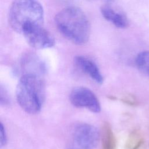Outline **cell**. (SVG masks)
Here are the masks:
<instances>
[{"label":"cell","mask_w":149,"mask_h":149,"mask_svg":"<svg viewBox=\"0 0 149 149\" xmlns=\"http://www.w3.org/2000/svg\"><path fill=\"white\" fill-rule=\"evenodd\" d=\"M59 31L74 44L82 45L87 42L90 25L87 17L79 8L69 6L60 10L55 17Z\"/></svg>","instance_id":"6da1fadb"},{"label":"cell","mask_w":149,"mask_h":149,"mask_svg":"<svg viewBox=\"0 0 149 149\" xmlns=\"http://www.w3.org/2000/svg\"><path fill=\"white\" fill-rule=\"evenodd\" d=\"M17 102L30 114L38 113L45 98L44 83L38 74L26 73L20 78L16 90Z\"/></svg>","instance_id":"7a4b0ae2"},{"label":"cell","mask_w":149,"mask_h":149,"mask_svg":"<svg viewBox=\"0 0 149 149\" xmlns=\"http://www.w3.org/2000/svg\"><path fill=\"white\" fill-rule=\"evenodd\" d=\"M44 9L37 0H13L9 11V23L16 32L22 33L29 24L44 22Z\"/></svg>","instance_id":"3957f363"},{"label":"cell","mask_w":149,"mask_h":149,"mask_svg":"<svg viewBox=\"0 0 149 149\" xmlns=\"http://www.w3.org/2000/svg\"><path fill=\"white\" fill-rule=\"evenodd\" d=\"M100 137L98 129L93 125L79 123L73 128L66 149H95Z\"/></svg>","instance_id":"277c9868"},{"label":"cell","mask_w":149,"mask_h":149,"mask_svg":"<svg viewBox=\"0 0 149 149\" xmlns=\"http://www.w3.org/2000/svg\"><path fill=\"white\" fill-rule=\"evenodd\" d=\"M28 44L33 48L40 49L51 48L55 44L52 34L43 24H32L25 26L22 32Z\"/></svg>","instance_id":"5b68a950"},{"label":"cell","mask_w":149,"mask_h":149,"mask_svg":"<svg viewBox=\"0 0 149 149\" xmlns=\"http://www.w3.org/2000/svg\"><path fill=\"white\" fill-rule=\"evenodd\" d=\"M70 101L77 108H86L92 112L98 113L101 111V104L95 94L90 89L84 87L73 88L69 95Z\"/></svg>","instance_id":"8992f818"},{"label":"cell","mask_w":149,"mask_h":149,"mask_svg":"<svg viewBox=\"0 0 149 149\" xmlns=\"http://www.w3.org/2000/svg\"><path fill=\"white\" fill-rule=\"evenodd\" d=\"M74 62L77 68L87 74L97 83L102 84L103 83V76L98 66L91 59L84 56L79 55L74 57Z\"/></svg>","instance_id":"52a82bcc"},{"label":"cell","mask_w":149,"mask_h":149,"mask_svg":"<svg viewBox=\"0 0 149 149\" xmlns=\"http://www.w3.org/2000/svg\"><path fill=\"white\" fill-rule=\"evenodd\" d=\"M100 10L105 19L111 23L115 27L124 29L128 26V19L123 13L115 10L108 5L102 6Z\"/></svg>","instance_id":"ba28073f"},{"label":"cell","mask_w":149,"mask_h":149,"mask_svg":"<svg viewBox=\"0 0 149 149\" xmlns=\"http://www.w3.org/2000/svg\"><path fill=\"white\" fill-rule=\"evenodd\" d=\"M22 68L25 70L23 74L32 73L40 74L45 70L44 62L36 55L28 54L25 55L21 60Z\"/></svg>","instance_id":"9c48e42d"},{"label":"cell","mask_w":149,"mask_h":149,"mask_svg":"<svg viewBox=\"0 0 149 149\" xmlns=\"http://www.w3.org/2000/svg\"><path fill=\"white\" fill-rule=\"evenodd\" d=\"M102 148L116 149V141L110 124L106 122L102 127Z\"/></svg>","instance_id":"30bf717a"},{"label":"cell","mask_w":149,"mask_h":149,"mask_svg":"<svg viewBox=\"0 0 149 149\" xmlns=\"http://www.w3.org/2000/svg\"><path fill=\"white\" fill-rule=\"evenodd\" d=\"M144 142L142 132L134 129L129 134L125 143V149H140Z\"/></svg>","instance_id":"8fae6325"},{"label":"cell","mask_w":149,"mask_h":149,"mask_svg":"<svg viewBox=\"0 0 149 149\" xmlns=\"http://www.w3.org/2000/svg\"><path fill=\"white\" fill-rule=\"evenodd\" d=\"M137 68L149 76V51H144L138 54L136 58Z\"/></svg>","instance_id":"7c38bea8"},{"label":"cell","mask_w":149,"mask_h":149,"mask_svg":"<svg viewBox=\"0 0 149 149\" xmlns=\"http://www.w3.org/2000/svg\"><path fill=\"white\" fill-rule=\"evenodd\" d=\"M121 101L131 106H136L139 104V101L136 98V97L130 94H126L123 95L121 98Z\"/></svg>","instance_id":"4fadbf2b"},{"label":"cell","mask_w":149,"mask_h":149,"mask_svg":"<svg viewBox=\"0 0 149 149\" xmlns=\"http://www.w3.org/2000/svg\"><path fill=\"white\" fill-rule=\"evenodd\" d=\"M7 143V136L6 133L5 131V129L4 128V126L2 124V123H1L0 125V144L1 146H5Z\"/></svg>","instance_id":"5bb4252c"},{"label":"cell","mask_w":149,"mask_h":149,"mask_svg":"<svg viewBox=\"0 0 149 149\" xmlns=\"http://www.w3.org/2000/svg\"><path fill=\"white\" fill-rule=\"evenodd\" d=\"M105 1H111L112 0H105Z\"/></svg>","instance_id":"9a60e30c"}]
</instances>
